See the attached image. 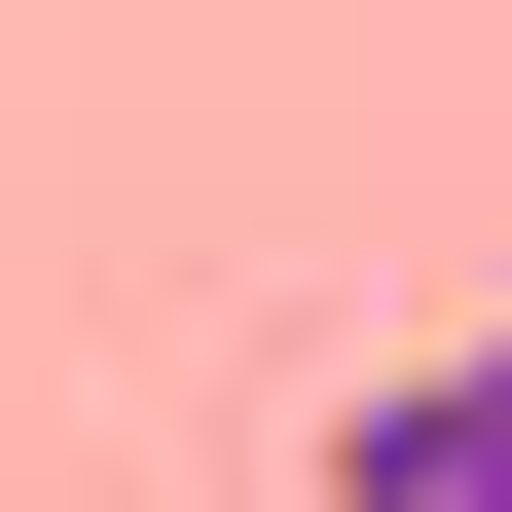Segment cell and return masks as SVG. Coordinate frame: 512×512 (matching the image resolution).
Listing matches in <instances>:
<instances>
[{
    "instance_id": "1",
    "label": "cell",
    "mask_w": 512,
    "mask_h": 512,
    "mask_svg": "<svg viewBox=\"0 0 512 512\" xmlns=\"http://www.w3.org/2000/svg\"><path fill=\"white\" fill-rule=\"evenodd\" d=\"M293 512H512V330H439V366H366V403L293 439Z\"/></svg>"
}]
</instances>
